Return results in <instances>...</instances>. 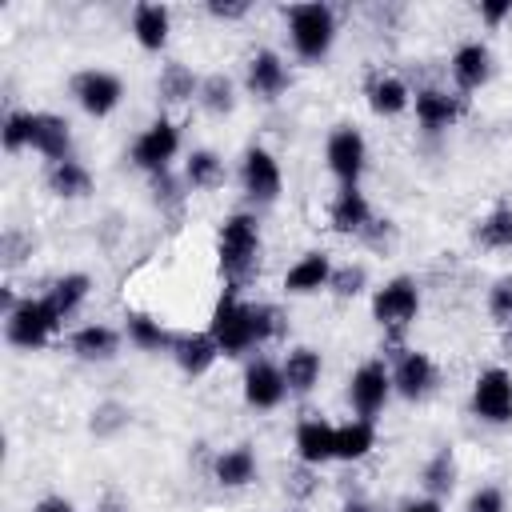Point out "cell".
<instances>
[{
    "label": "cell",
    "mask_w": 512,
    "mask_h": 512,
    "mask_svg": "<svg viewBox=\"0 0 512 512\" xmlns=\"http://www.w3.org/2000/svg\"><path fill=\"white\" fill-rule=\"evenodd\" d=\"M216 256H220V272L228 280V292H240L260 272V224L252 212H232L220 224Z\"/></svg>",
    "instance_id": "6da1fadb"
},
{
    "label": "cell",
    "mask_w": 512,
    "mask_h": 512,
    "mask_svg": "<svg viewBox=\"0 0 512 512\" xmlns=\"http://www.w3.org/2000/svg\"><path fill=\"white\" fill-rule=\"evenodd\" d=\"M284 20H288V40H292V52L308 64H320L332 44H336V12L320 0H308V4H288L284 8Z\"/></svg>",
    "instance_id": "7a4b0ae2"
},
{
    "label": "cell",
    "mask_w": 512,
    "mask_h": 512,
    "mask_svg": "<svg viewBox=\"0 0 512 512\" xmlns=\"http://www.w3.org/2000/svg\"><path fill=\"white\" fill-rule=\"evenodd\" d=\"M208 332L220 348V356H244L256 348V328H252V304L240 300V292H228L216 300L212 308V320H208Z\"/></svg>",
    "instance_id": "3957f363"
},
{
    "label": "cell",
    "mask_w": 512,
    "mask_h": 512,
    "mask_svg": "<svg viewBox=\"0 0 512 512\" xmlns=\"http://www.w3.org/2000/svg\"><path fill=\"white\" fill-rule=\"evenodd\" d=\"M64 320L56 316V308L44 300V296H24L8 316H4V336H8V344H16V348H44L52 336H56V328H60Z\"/></svg>",
    "instance_id": "277c9868"
},
{
    "label": "cell",
    "mask_w": 512,
    "mask_h": 512,
    "mask_svg": "<svg viewBox=\"0 0 512 512\" xmlns=\"http://www.w3.org/2000/svg\"><path fill=\"white\" fill-rule=\"evenodd\" d=\"M416 312H420V288L412 276H396L384 288H376V296H372V320L392 340H400V332L416 320Z\"/></svg>",
    "instance_id": "5b68a950"
},
{
    "label": "cell",
    "mask_w": 512,
    "mask_h": 512,
    "mask_svg": "<svg viewBox=\"0 0 512 512\" xmlns=\"http://www.w3.org/2000/svg\"><path fill=\"white\" fill-rule=\"evenodd\" d=\"M176 152H180V128L172 124V120H152L136 140H132V164L140 168V172H148V176H156V172H168L172 168V160H176Z\"/></svg>",
    "instance_id": "8992f818"
},
{
    "label": "cell",
    "mask_w": 512,
    "mask_h": 512,
    "mask_svg": "<svg viewBox=\"0 0 512 512\" xmlns=\"http://www.w3.org/2000/svg\"><path fill=\"white\" fill-rule=\"evenodd\" d=\"M472 416L484 424H512V372L484 368L472 384Z\"/></svg>",
    "instance_id": "52a82bcc"
},
{
    "label": "cell",
    "mask_w": 512,
    "mask_h": 512,
    "mask_svg": "<svg viewBox=\"0 0 512 512\" xmlns=\"http://www.w3.org/2000/svg\"><path fill=\"white\" fill-rule=\"evenodd\" d=\"M324 160H328V172L340 180V188H344V184H360V176H364V168H368V144H364V136H360L356 128L340 124V128L328 132Z\"/></svg>",
    "instance_id": "ba28073f"
},
{
    "label": "cell",
    "mask_w": 512,
    "mask_h": 512,
    "mask_svg": "<svg viewBox=\"0 0 512 512\" xmlns=\"http://www.w3.org/2000/svg\"><path fill=\"white\" fill-rule=\"evenodd\" d=\"M440 384V368L428 352H416V348H400L396 352V364H392V392H400L404 400H424L432 396Z\"/></svg>",
    "instance_id": "9c48e42d"
},
{
    "label": "cell",
    "mask_w": 512,
    "mask_h": 512,
    "mask_svg": "<svg viewBox=\"0 0 512 512\" xmlns=\"http://www.w3.org/2000/svg\"><path fill=\"white\" fill-rule=\"evenodd\" d=\"M388 396H392V368H384L380 360H368V364H360V368L352 372V380H348V400H352L356 416L376 420V412H384Z\"/></svg>",
    "instance_id": "30bf717a"
},
{
    "label": "cell",
    "mask_w": 512,
    "mask_h": 512,
    "mask_svg": "<svg viewBox=\"0 0 512 512\" xmlns=\"http://www.w3.org/2000/svg\"><path fill=\"white\" fill-rule=\"evenodd\" d=\"M72 96L76 104L88 112V116H108L120 96H124V84L116 72H104V68H84L72 76Z\"/></svg>",
    "instance_id": "8fae6325"
},
{
    "label": "cell",
    "mask_w": 512,
    "mask_h": 512,
    "mask_svg": "<svg viewBox=\"0 0 512 512\" xmlns=\"http://www.w3.org/2000/svg\"><path fill=\"white\" fill-rule=\"evenodd\" d=\"M280 184H284V176H280L276 156L268 148H248L244 160H240V188H244V196L252 204H272L280 196Z\"/></svg>",
    "instance_id": "7c38bea8"
},
{
    "label": "cell",
    "mask_w": 512,
    "mask_h": 512,
    "mask_svg": "<svg viewBox=\"0 0 512 512\" xmlns=\"http://www.w3.org/2000/svg\"><path fill=\"white\" fill-rule=\"evenodd\" d=\"M28 148L40 152L44 160L60 164L72 160V128L56 112H28Z\"/></svg>",
    "instance_id": "4fadbf2b"
},
{
    "label": "cell",
    "mask_w": 512,
    "mask_h": 512,
    "mask_svg": "<svg viewBox=\"0 0 512 512\" xmlns=\"http://www.w3.org/2000/svg\"><path fill=\"white\" fill-rule=\"evenodd\" d=\"M328 220L340 236H368L376 216H372V204L368 196L360 192V184H344L336 196H332V208H328Z\"/></svg>",
    "instance_id": "5bb4252c"
},
{
    "label": "cell",
    "mask_w": 512,
    "mask_h": 512,
    "mask_svg": "<svg viewBox=\"0 0 512 512\" xmlns=\"http://www.w3.org/2000/svg\"><path fill=\"white\" fill-rule=\"evenodd\" d=\"M284 396H288V384H284L280 364H272V360H264V356L248 360V368H244V400H248V408L268 412V408H276Z\"/></svg>",
    "instance_id": "9a60e30c"
},
{
    "label": "cell",
    "mask_w": 512,
    "mask_h": 512,
    "mask_svg": "<svg viewBox=\"0 0 512 512\" xmlns=\"http://www.w3.org/2000/svg\"><path fill=\"white\" fill-rule=\"evenodd\" d=\"M412 108H416V120L424 132H444L468 112V100L456 92H444V88H420Z\"/></svg>",
    "instance_id": "2e32d148"
},
{
    "label": "cell",
    "mask_w": 512,
    "mask_h": 512,
    "mask_svg": "<svg viewBox=\"0 0 512 512\" xmlns=\"http://www.w3.org/2000/svg\"><path fill=\"white\" fill-rule=\"evenodd\" d=\"M288 64L272 52V48H260V52H252V60H248V72H244V84H248V92L256 96V100H276L284 88H288Z\"/></svg>",
    "instance_id": "e0dca14e"
},
{
    "label": "cell",
    "mask_w": 512,
    "mask_h": 512,
    "mask_svg": "<svg viewBox=\"0 0 512 512\" xmlns=\"http://www.w3.org/2000/svg\"><path fill=\"white\" fill-rule=\"evenodd\" d=\"M172 360L184 376H204L216 360H220V348L212 340V332H176L172 340Z\"/></svg>",
    "instance_id": "ac0fdd59"
},
{
    "label": "cell",
    "mask_w": 512,
    "mask_h": 512,
    "mask_svg": "<svg viewBox=\"0 0 512 512\" xmlns=\"http://www.w3.org/2000/svg\"><path fill=\"white\" fill-rule=\"evenodd\" d=\"M296 456H300L304 468H320V464L336 460V428L328 420H320V416L300 420V428H296Z\"/></svg>",
    "instance_id": "d6986e66"
},
{
    "label": "cell",
    "mask_w": 512,
    "mask_h": 512,
    "mask_svg": "<svg viewBox=\"0 0 512 512\" xmlns=\"http://www.w3.org/2000/svg\"><path fill=\"white\" fill-rule=\"evenodd\" d=\"M488 76H492V52H488V44L468 40V44H460V48L452 52V80H456L460 92L484 88Z\"/></svg>",
    "instance_id": "ffe728a7"
},
{
    "label": "cell",
    "mask_w": 512,
    "mask_h": 512,
    "mask_svg": "<svg viewBox=\"0 0 512 512\" xmlns=\"http://www.w3.org/2000/svg\"><path fill=\"white\" fill-rule=\"evenodd\" d=\"M328 280H332V260H328V252H304L292 268H288V276H284V292L288 296H308V292H320V288H328Z\"/></svg>",
    "instance_id": "44dd1931"
},
{
    "label": "cell",
    "mask_w": 512,
    "mask_h": 512,
    "mask_svg": "<svg viewBox=\"0 0 512 512\" xmlns=\"http://www.w3.org/2000/svg\"><path fill=\"white\" fill-rule=\"evenodd\" d=\"M172 32V12L164 4H136L132 8V36L144 52H160Z\"/></svg>",
    "instance_id": "7402d4cb"
},
{
    "label": "cell",
    "mask_w": 512,
    "mask_h": 512,
    "mask_svg": "<svg viewBox=\"0 0 512 512\" xmlns=\"http://www.w3.org/2000/svg\"><path fill=\"white\" fill-rule=\"evenodd\" d=\"M68 348L80 360H112L120 352V332L108 324H84L68 336Z\"/></svg>",
    "instance_id": "603a6c76"
},
{
    "label": "cell",
    "mask_w": 512,
    "mask_h": 512,
    "mask_svg": "<svg viewBox=\"0 0 512 512\" xmlns=\"http://www.w3.org/2000/svg\"><path fill=\"white\" fill-rule=\"evenodd\" d=\"M320 352L316 348H292L288 356H284V364H280V372H284V384H288V392L292 396H308L316 384H320Z\"/></svg>",
    "instance_id": "cb8c5ba5"
},
{
    "label": "cell",
    "mask_w": 512,
    "mask_h": 512,
    "mask_svg": "<svg viewBox=\"0 0 512 512\" xmlns=\"http://www.w3.org/2000/svg\"><path fill=\"white\" fill-rule=\"evenodd\" d=\"M212 476H216V484H224V488H244V484H252V480H256V456H252V448H248V444L224 448V452L216 456V464H212Z\"/></svg>",
    "instance_id": "d4e9b609"
},
{
    "label": "cell",
    "mask_w": 512,
    "mask_h": 512,
    "mask_svg": "<svg viewBox=\"0 0 512 512\" xmlns=\"http://www.w3.org/2000/svg\"><path fill=\"white\" fill-rule=\"evenodd\" d=\"M408 104H412V92H408V84L400 76H384L380 72V76L368 80V108L376 116H400Z\"/></svg>",
    "instance_id": "484cf974"
},
{
    "label": "cell",
    "mask_w": 512,
    "mask_h": 512,
    "mask_svg": "<svg viewBox=\"0 0 512 512\" xmlns=\"http://www.w3.org/2000/svg\"><path fill=\"white\" fill-rule=\"evenodd\" d=\"M184 184L196 188V192H212L224 184V160L212 152V148H196L188 152L184 160Z\"/></svg>",
    "instance_id": "4316f807"
},
{
    "label": "cell",
    "mask_w": 512,
    "mask_h": 512,
    "mask_svg": "<svg viewBox=\"0 0 512 512\" xmlns=\"http://www.w3.org/2000/svg\"><path fill=\"white\" fill-rule=\"evenodd\" d=\"M124 332H128V340H132L140 352H172V340H176V336H172L156 316H148V312H128Z\"/></svg>",
    "instance_id": "83f0119b"
},
{
    "label": "cell",
    "mask_w": 512,
    "mask_h": 512,
    "mask_svg": "<svg viewBox=\"0 0 512 512\" xmlns=\"http://www.w3.org/2000/svg\"><path fill=\"white\" fill-rule=\"evenodd\" d=\"M376 448V424L356 416L336 428V460H364Z\"/></svg>",
    "instance_id": "f1b7e54d"
},
{
    "label": "cell",
    "mask_w": 512,
    "mask_h": 512,
    "mask_svg": "<svg viewBox=\"0 0 512 512\" xmlns=\"http://www.w3.org/2000/svg\"><path fill=\"white\" fill-rule=\"evenodd\" d=\"M48 188L60 200H80V196L92 192V172L80 160H60V164L48 168Z\"/></svg>",
    "instance_id": "f546056e"
},
{
    "label": "cell",
    "mask_w": 512,
    "mask_h": 512,
    "mask_svg": "<svg viewBox=\"0 0 512 512\" xmlns=\"http://www.w3.org/2000/svg\"><path fill=\"white\" fill-rule=\"evenodd\" d=\"M156 92H160V100H164V104H184V100H192V96L200 92V80H196V72H192L188 64L172 60V64H164V68H160Z\"/></svg>",
    "instance_id": "4dcf8cb0"
},
{
    "label": "cell",
    "mask_w": 512,
    "mask_h": 512,
    "mask_svg": "<svg viewBox=\"0 0 512 512\" xmlns=\"http://www.w3.org/2000/svg\"><path fill=\"white\" fill-rule=\"evenodd\" d=\"M44 300L56 308L60 320H68L84 300H88V276L84 272H68V276H56L52 288L44 292Z\"/></svg>",
    "instance_id": "1f68e13d"
},
{
    "label": "cell",
    "mask_w": 512,
    "mask_h": 512,
    "mask_svg": "<svg viewBox=\"0 0 512 512\" xmlns=\"http://www.w3.org/2000/svg\"><path fill=\"white\" fill-rule=\"evenodd\" d=\"M420 480H424V492H428V496H436V500L448 496V492L456 488V456H452V448L432 452V460L424 464Z\"/></svg>",
    "instance_id": "d6a6232c"
},
{
    "label": "cell",
    "mask_w": 512,
    "mask_h": 512,
    "mask_svg": "<svg viewBox=\"0 0 512 512\" xmlns=\"http://www.w3.org/2000/svg\"><path fill=\"white\" fill-rule=\"evenodd\" d=\"M196 100H200L212 116H224V112H232V108H236V88H232V80H228L224 72H212V76H204V80H200Z\"/></svg>",
    "instance_id": "836d02e7"
},
{
    "label": "cell",
    "mask_w": 512,
    "mask_h": 512,
    "mask_svg": "<svg viewBox=\"0 0 512 512\" xmlns=\"http://www.w3.org/2000/svg\"><path fill=\"white\" fill-rule=\"evenodd\" d=\"M476 240L484 244V248H512V208L508 204H500V208H492L484 220H480V228H476Z\"/></svg>",
    "instance_id": "e575fe53"
},
{
    "label": "cell",
    "mask_w": 512,
    "mask_h": 512,
    "mask_svg": "<svg viewBox=\"0 0 512 512\" xmlns=\"http://www.w3.org/2000/svg\"><path fill=\"white\" fill-rule=\"evenodd\" d=\"M252 328H256V344H268L284 332V312L276 304H252Z\"/></svg>",
    "instance_id": "d590c367"
},
{
    "label": "cell",
    "mask_w": 512,
    "mask_h": 512,
    "mask_svg": "<svg viewBox=\"0 0 512 512\" xmlns=\"http://www.w3.org/2000/svg\"><path fill=\"white\" fill-rule=\"evenodd\" d=\"M364 284H368V272H364L360 264H344V268H332V280H328V288H332L340 300H348V296H360V292H364Z\"/></svg>",
    "instance_id": "8d00e7d4"
},
{
    "label": "cell",
    "mask_w": 512,
    "mask_h": 512,
    "mask_svg": "<svg viewBox=\"0 0 512 512\" xmlns=\"http://www.w3.org/2000/svg\"><path fill=\"white\" fill-rule=\"evenodd\" d=\"M124 424H128V408L116 404V400H104V404L92 412V432H96V436H116Z\"/></svg>",
    "instance_id": "74e56055"
},
{
    "label": "cell",
    "mask_w": 512,
    "mask_h": 512,
    "mask_svg": "<svg viewBox=\"0 0 512 512\" xmlns=\"http://www.w3.org/2000/svg\"><path fill=\"white\" fill-rule=\"evenodd\" d=\"M488 312H492V320H496L500 328L512 324V276H500V280L492 284V292H488Z\"/></svg>",
    "instance_id": "f35d334b"
},
{
    "label": "cell",
    "mask_w": 512,
    "mask_h": 512,
    "mask_svg": "<svg viewBox=\"0 0 512 512\" xmlns=\"http://www.w3.org/2000/svg\"><path fill=\"white\" fill-rule=\"evenodd\" d=\"M0 140H4V152L28 148V112H8L4 128H0Z\"/></svg>",
    "instance_id": "ab89813d"
},
{
    "label": "cell",
    "mask_w": 512,
    "mask_h": 512,
    "mask_svg": "<svg viewBox=\"0 0 512 512\" xmlns=\"http://www.w3.org/2000/svg\"><path fill=\"white\" fill-rule=\"evenodd\" d=\"M152 196H156V204H160V208H180L184 192H180V180L172 176V168L152 176Z\"/></svg>",
    "instance_id": "60d3db41"
},
{
    "label": "cell",
    "mask_w": 512,
    "mask_h": 512,
    "mask_svg": "<svg viewBox=\"0 0 512 512\" xmlns=\"http://www.w3.org/2000/svg\"><path fill=\"white\" fill-rule=\"evenodd\" d=\"M464 512H508V500H504V492L496 484H484V488H476L468 496V508Z\"/></svg>",
    "instance_id": "b9f144b4"
},
{
    "label": "cell",
    "mask_w": 512,
    "mask_h": 512,
    "mask_svg": "<svg viewBox=\"0 0 512 512\" xmlns=\"http://www.w3.org/2000/svg\"><path fill=\"white\" fill-rule=\"evenodd\" d=\"M32 248V240L28 236H20V232H4V240H0V252H4V264H20L24 260V252Z\"/></svg>",
    "instance_id": "7bdbcfd3"
},
{
    "label": "cell",
    "mask_w": 512,
    "mask_h": 512,
    "mask_svg": "<svg viewBox=\"0 0 512 512\" xmlns=\"http://www.w3.org/2000/svg\"><path fill=\"white\" fill-rule=\"evenodd\" d=\"M208 16H216V20H244L248 16V0H208Z\"/></svg>",
    "instance_id": "ee69618b"
},
{
    "label": "cell",
    "mask_w": 512,
    "mask_h": 512,
    "mask_svg": "<svg viewBox=\"0 0 512 512\" xmlns=\"http://www.w3.org/2000/svg\"><path fill=\"white\" fill-rule=\"evenodd\" d=\"M504 16H512V0H484V4H480V20H484V24L496 28Z\"/></svg>",
    "instance_id": "f6af8a7d"
},
{
    "label": "cell",
    "mask_w": 512,
    "mask_h": 512,
    "mask_svg": "<svg viewBox=\"0 0 512 512\" xmlns=\"http://www.w3.org/2000/svg\"><path fill=\"white\" fill-rule=\"evenodd\" d=\"M32 512H76V508H72V500H64V496H44Z\"/></svg>",
    "instance_id": "bcb514c9"
},
{
    "label": "cell",
    "mask_w": 512,
    "mask_h": 512,
    "mask_svg": "<svg viewBox=\"0 0 512 512\" xmlns=\"http://www.w3.org/2000/svg\"><path fill=\"white\" fill-rule=\"evenodd\" d=\"M404 512H444V504H440L436 496H420V500L404 504Z\"/></svg>",
    "instance_id": "7dc6e473"
},
{
    "label": "cell",
    "mask_w": 512,
    "mask_h": 512,
    "mask_svg": "<svg viewBox=\"0 0 512 512\" xmlns=\"http://www.w3.org/2000/svg\"><path fill=\"white\" fill-rule=\"evenodd\" d=\"M96 512H124V504H120V500H116V496H104V500H100V508H96Z\"/></svg>",
    "instance_id": "c3c4849f"
},
{
    "label": "cell",
    "mask_w": 512,
    "mask_h": 512,
    "mask_svg": "<svg viewBox=\"0 0 512 512\" xmlns=\"http://www.w3.org/2000/svg\"><path fill=\"white\" fill-rule=\"evenodd\" d=\"M344 512H376V508H372V504H364V500H348V504H344Z\"/></svg>",
    "instance_id": "681fc988"
},
{
    "label": "cell",
    "mask_w": 512,
    "mask_h": 512,
    "mask_svg": "<svg viewBox=\"0 0 512 512\" xmlns=\"http://www.w3.org/2000/svg\"><path fill=\"white\" fill-rule=\"evenodd\" d=\"M504 348H508V356H512V324L504 328Z\"/></svg>",
    "instance_id": "f907efd6"
}]
</instances>
